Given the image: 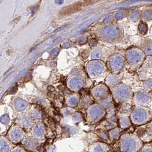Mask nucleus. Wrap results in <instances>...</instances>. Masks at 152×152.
Listing matches in <instances>:
<instances>
[{
	"label": "nucleus",
	"mask_w": 152,
	"mask_h": 152,
	"mask_svg": "<svg viewBox=\"0 0 152 152\" xmlns=\"http://www.w3.org/2000/svg\"><path fill=\"white\" fill-rule=\"evenodd\" d=\"M144 145L135 133L130 132L122 134L120 139L111 145L114 152H138Z\"/></svg>",
	"instance_id": "f257e3e1"
},
{
	"label": "nucleus",
	"mask_w": 152,
	"mask_h": 152,
	"mask_svg": "<svg viewBox=\"0 0 152 152\" xmlns=\"http://www.w3.org/2000/svg\"><path fill=\"white\" fill-rule=\"evenodd\" d=\"M139 139L144 143L152 142V121L140 125L134 132Z\"/></svg>",
	"instance_id": "f03ea898"
},
{
	"label": "nucleus",
	"mask_w": 152,
	"mask_h": 152,
	"mask_svg": "<svg viewBox=\"0 0 152 152\" xmlns=\"http://www.w3.org/2000/svg\"><path fill=\"white\" fill-rule=\"evenodd\" d=\"M150 119L149 113L142 109L136 110L131 115V121L133 124L137 125L145 124L150 121Z\"/></svg>",
	"instance_id": "7ed1b4c3"
},
{
	"label": "nucleus",
	"mask_w": 152,
	"mask_h": 152,
	"mask_svg": "<svg viewBox=\"0 0 152 152\" xmlns=\"http://www.w3.org/2000/svg\"><path fill=\"white\" fill-rule=\"evenodd\" d=\"M113 151L111 145L103 142L97 141L92 142L87 148V152H111Z\"/></svg>",
	"instance_id": "20e7f679"
},
{
	"label": "nucleus",
	"mask_w": 152,
	"mask_h": 152,
	"mask_svg": "<svg viewBox=\"0 0 152 152\" xmlns=\"http://www.w3.org/2000/svg\"><path fill=\"white\" fill-rule=\"evenodd\" d=\"M24 136V130L18 127H13L8 132V139L12 144H18L22 142Z\"/></svg>",
	"instance_id": "39448f33"
},
{
	"label": "nucleus",
	"mask_w": 152,
	"mask_h": 152,
	"mask_svg": "<svg viewBox=\"0 0 152 152\" xmlns=\"http://www.w3.org/2000/svg\"><path fill=\"white\" fill-rule=\"evenodd\" d=\"M40 141L33 137L24 138L21 142L23 147L27 151L30 152H36L40 145Z\"/></svg>",
	"instance_id": "423d86ee"
},
{
	"label": "nucleus",
	"mask_w": 152,
	"mask_h": 152,
	"mask_svg": "<svg viewBox=\"0 0 152 152\" xmlns=\"http://www.w3.org/2000/svg\"><path fill=\"white\" fill-rule=\"evenodd\" d=\"M105 115V112L99 108H95L91 110L89 113V118L92 122H97L100 121Z\"/></svg>",
	"instance_id": "0eeeda50"
},
{
	"label": "nucleus",
	"mask_w": 152,
	"mask_h": 152,
	"mask_svg": "<svg viewBox=\"0 0 152 152\" xmlns=\"http://www.w3.org/2000/svg\"><path fill=\"white\" fill-rule=\"evenodd\" d=\"M32 134L33 137L40 142L44 140L46 136V130L44 125H38L36 126L32 130Z\"/></svg>",
	"instance_id": "6e6552de"
},
{
	"label": "nucleus",
	"mask_w": 152,
	"mask_h": 152,
	"mask_svg": "<svg viewBox=\"0 0 152 152\" xmlns=\"http://www.w3.org/2000/svg\"><path fill=\"white\" fill-rule=\"evenodd\" d=\"M13 144L8 138L0 137V152H10L13 149Z\"/></svg>",
	"instance_id": "1a4fd4ad"
},
{
	"label": "nucleus",
	"mask_w": 152,
	"mask_h": 152,
	"mask_svg": "<svg viewBox=\"0 0 152 152\" xmlns=\"http://www.w3.org/2000/svg\"><path fill=\"white\" fill-rule=\"evenodd\" d=\"M109 139L111 142V144H114L117 142L120 138L121 136V130H120V128L116 127L113 129L110 130L108 132Z\"/></svg>",
	"instance_id": "9d476101"
},
{
	"label": "nucleus",
	"mask_w": 152,
	"mask_h": 152,
	"mask_svg": "<svg viewBox=\"0 0 152 152\" xmlns=\"http://www.w3.org/2000/svg\"><path fill=\"white\" fill-rule=\"evenodd\" d=\"M96 133L99 141L106 143L107 144L111 145V142L108 137V132L99 129L97 131Z\"/></svg>",
	"instance_id": "9b49d317"
},
{
	"label": "nucleus",
	"mask_w": 152,
	"mask_h": 152,
	"mask_svg": "<svg viewBox=\"0 0 152 152\" xmlns=\"http://www.w3.org/2000/svg\"><path fill=\"white\" fill-rule=\"evenodd\" d=\"M120 125L122 129H128L131 126V121L128 117H123L120 121Z\"/></svg>",
	"instance_id": "f8f14e48"
},
{
	"label": "nucleus",
	"mask_w": 152,
	"mask_h": 152,
	"mask_svg": "<svg viewBox=\"0 0 152 152\" xmlns=\"http://www.w3.org/2000/svg\"><path fill=\"white\" fill-rule=\"evenodd\" d=\"M138 152H152V142L144 144Z\"/></svg>",
	"instance_id": "ddd939ff"
},
{
	"label": "nucleus",
	"mask_w": 152,
	"mask_h": 152,
	"mask_svg": "<svg viewBox=\"0 0 152 152\" xmlns=\"http://www.w3.org/2000/svg\"><path fill=\"white\" fill-rule=\"evenodd\" d=\"M10 152H28L27 151L21 146L17 145L15 147L13 148Z\"/></svg>",
	"instance_id": "4468645a"
},
{
	"label": "nucleus",
	"mask_w": 152,
	"mask_h": 152,
	"mask_svg": "<svg viewBox=\"0 0 152 152\" xmlns=\"http://www.w3.org/2000/svg\"><path fill=\"white\" fill-rule=\"evenodd\" d=\"M114 152V151H113V152Z\"/></svg>",
	"instance_id": "2eb2a0df"
}]
</instances>
